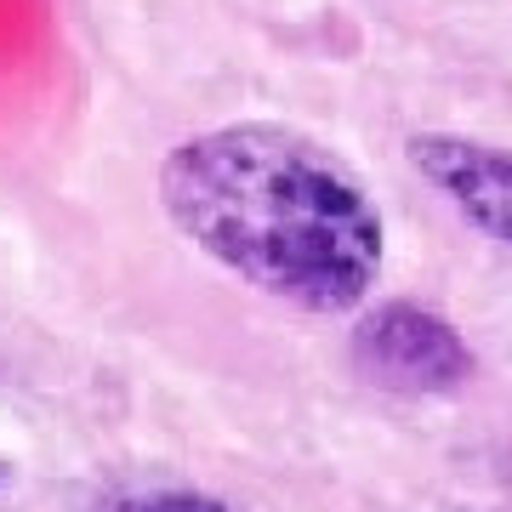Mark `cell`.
I'll return each mask as SVG.
<instances>
[{
    "instance_id": "cell-1",
    "label": "cell",
    "mask_w": 512,
    "mask_h": 512,
    "mask_svg": "<svg viewBox=\"0 0 512 512\" xmlns=\"http://www.w3.org/2000/svg\"><path fill=\"white\" fill-rule=\"evenodd\" d=\"M160 205L200 256L285 308L353 313L382 279L387 228L370 188L296 126L239 120L177 143Z\"/></svg>"
},
{
    "instance_id": "cell-2",
    "label": "cell",
    "mask_w": 512,
    "mask_h": 512,
    "mask_svg": "<svg viewBox=\"0 0 512 512\" xmlns=\"http://www.w3.org/2000/svg\"><path fill=\"white\" fill-rule=\"evenodd\" d=\"M353 365L387 393L439 399V393H456V387L473 382L478 353L467 348V336L439 308H421V302L399 296V302H376V308L359 313Z\"/></svg>"
},
{
    "instance_id": "cell-3",
    "label": "cell",
    "mask_w": 512,
    "mask_h": 512,
    "mask_svg": "<svg viewBox=\"0 0 512 512\" xmlns=\"http://www.w3.org/2000/svg\"><path fill=\"white\" fill-rule=\"evenodd\" d=\"M410 165L478 234L512 245V148L456 137V131H421L410 137Z\"/></svg>"
},
{
    "instance_id": "cell-4",
    "label": "cell",
    "mask_w": 512,
    "mask_h": 512,
    "mask_svg": "<svg viewBox=\"0 0 512 512\" xmlns=\"http://www.w3.org/2000/svg\"><path fill=\"white\" fill-rule=\"evenodd\" d=\"M86 512H239V507H228L205 490H183V484H131V490L97 495Z\"/></svg>"
},
{
    "instance_id": "cell-5",
    "label": "cell",
    "mask_w": 512,
    "mask_h": 512,
    "mask_svg": "<svg viewBox=\"0 0 512 512\" xmlns=\"http://www.w3.org/2000/svg\"><path fill=\"white\" fill-rule=\"evenodd\" d=\"M0 473H6V467H0Z\"/></svg>"
}]
</instances>
